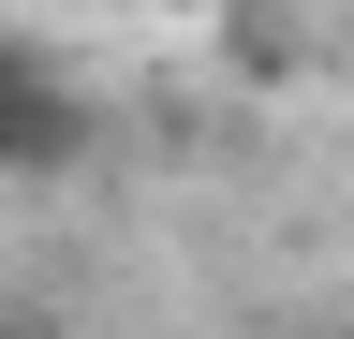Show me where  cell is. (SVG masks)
<instances>
[{
    "instance_id": "cell-1",
    "label": "cell",
    "mask_w": 354,
    "mask_h": 339,
    "mask_svg": "<svg viewBox=\"0 0 354 339\" xmlns=\"http://www.w3.org/2000/svg\"><path fill=\"white\" fill-rule=\"evenodd\" d=\"M44 148H74V104L30 45H0V162H44Z\"/></svg>"
}]
</instances>
